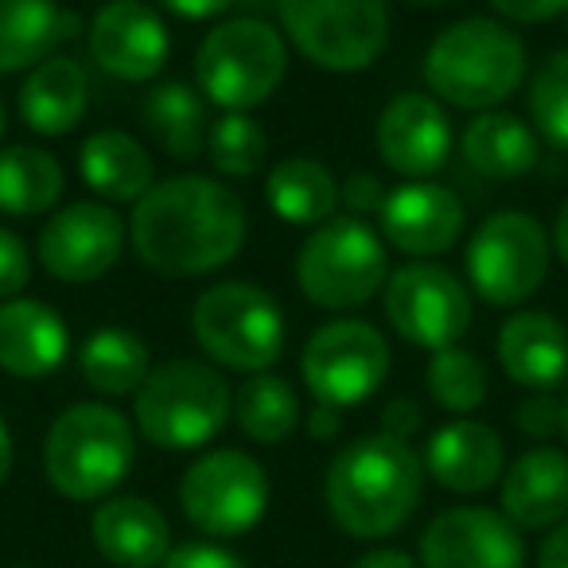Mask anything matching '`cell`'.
Wrapping results in <instances>:
<instances>
[{"mask_svg":"<svg viewBox=\"0 0 568 568\" xmlns=\"http://www.w3.org/2000/svg\"><path fill=\"white\" fill-rule=\"evenodd\" d=\"M560 420H565V402H557L552 394L526 397L518 405V428L534 440H549L560 433Z\"/></svg>","mask_w":568,"mask_h":568,"instance_id":"cell-37","label":"cell"},{"mask_svg":"<svg viewBox=\"0 0 568 568\" xmlns=\"http://www.w3.org/2000/svg\"><path fill=\"white\" fill-rule=\"evenodd\" d=\"M79 32V17L55 0H0V74L40 67Z\"/></svg>","mask_w":568,"mask_h":568,"instance_id":"cell-26","label":"cell"},{"mask_svg":"<svg viewBox=\"0 0 568 568\" xmlns=\"http://www.w3.org/2000/svg\"><path fill=\"white\" fill-rule=\"evenodd\" d=\"M378 222L382 237L394 250L409 253V257H436V253H448L464 237L467 214L452 187L433 180H409L397 183L386 195Z\"/></svg>","mask_w":568,"mask_h":568,"instance_id":"cell-18","label":"cell"},{"mask_svg":"<svg viewBox=\"0 0 568 568\" xmlns=\"http://www.w3.org/2000/svg\"><path fill=\"white\" fill-rule=\"evenodd\" d=\"M87 51L105 74L121 82H152L168 63L172 36L144 0H110L87 28Z\"/></svg>","mask_w":568,"mask_h":568,"instance_id":"cell-16","label":"cell"},{"mask_svg":"<svg viewBox=\"0 0 568 568\" xmlns=\"http://www.w3.org/2000/svg\"><path fill=\"white\" fill-rule=\"evenodd\" d=\"M160 568H245V560L234 557L230 549H222V545L191 541V545H180V549L168 552Z\"/></svg>","mask_w":568,"mask_h":568,"instance_id":"cell-39","label":"cell"},{"mask_svg":"<svg viewBox=\"0 0 568 568\" xmlns=\"http://www.w3.org/2000/svg\"><path fill=\"white\" fill-rule=\"evenodd\" d=\"M565 17H568V12H565Z\"/></svg>","mask_w":568,"mask_h":568,"instance_id":"cell-51","label":"cell"},{"mask_svg":"<svg viewBox=\"0 0 568 568\" xmlns=\"http://www.w3.org/2000/svg\"><path fill=\"white\" fill-rule=\"evenodd\" d=\"M552 253H557V257L565 261V268H568V203L560 206L557 226H552Z\"/></svg>","mask_w":568,"mask_h":568,"instance_id":"cell-46","label":"cell"},{"mask_svg":"<svg viewBox=\"0 0 568 568\" xmlns=\"http://www.w3.org/2000/svg\"><path fill=\"white\" fill-rule=\"evenodd\" d=\"M168 12H175L180 20H211L234 4V0H160Z\"/></svg>","mask_w":568,"mask_h":568,"instance_id":"cell-42","label":"cell"},{"mask_svg":"<svg viewBox=\"0 0 568 568\" xmlns=\"http://www.w3.org/2000/svg\"><path fill=\"white\" fill-rule=\"evenodd\" d=\"M265 203L288 226H324L339 206V180L312 156H288L268 172Z\"/></svg>","mask_w":568,"mask_h":568,"instance_id":"cell-28","label":"cell"},{"mask_svg":"<svg viewBox=\"0 0 568 568\" xmlns=\"http://www.w3.org/2000/svg\"><path fill=\"white\" fill-rule=\"evenodd\" d=\"M541 156V141L521 118L503 110H487L464 129V160L487 180H518L534 172Z\"/></svg>","mask_w":568,"mask_h":568,"instance_id":"cell-27","label":"cell"},{"mask_svg":"<svg viewBox=\"0 0 568 568\" xmlns=\"http://www.w3.org/2000/svg\"><path fill=\"white\" fill-rule=\"evenodd\" d=\"M191 335L214 366L261 374L276 366L288 343L281 304L250 281H219L199 293L191 308Z\"/></svg>","mask_w":568,"mask_h":568,"instance_id":"cell-6","label":"cell"},{"mask_svg":"<svg viewBox=\"0 0 568 568\" xmlns=\"http://www.w3.org/2000/svg\"><path fill=\"white\" fill-rule=\"evenodd\" d=\"M428 394L440 409L456 413V417H467L475 413L490 394V382H487V366L464 347H444L433 351L428 358Z\"/></svg>","mask_w":568,"mask_h":568,"instance_id":"cell-33","label":"cell"},{"mask_svg":"<svg viewBox=\"0 0 568 568\" xmlns=\"http://www.w3.org/2000/svg\"><path fill=\"white\" fill-rule=\"evenodd\" d=\"M537 568H568V518L549 529L537 552Z\"/></svg>","mask_w":568,"mask_h":568,"instance_id":"cell-43","label":"cell"},{"mask_svg":"<svg viewBox=\"0 0 568 568\" xmlns=\"http://www.w3.org/2000/svg\"><path fill=\"white\" fill-rule=\"evenodd\" d=\"M552 242L526 211H495L475 226L464 265L471 288L495 308H518L549 276Z\"/></svg>","mask_w":568,"mask_h":568,"instance_id":"cell-10","label":"cell"},{"mask_svg":"<svg viewBox=\"0 0 568 568\" xmlns=\"http://www.w3.org/2000/svg\"><path fill=\"white\" fill-rule=\"evenodd\" d=\"M63 168L51 152L12 144L0 149V214L36 219L63 199Z\"/></svg>","mask_w":568,"mask_h":568,"instance_id":"cell-31","label":"cell"},{"mask_svg":"<svg viewBox=\"0 0 568 568\" xmlns=\"http://www.w3.org/2000/svg\"><path fill=\"white\" fill-rule=\"evenodd\" d=\"M32 281V253L24 237L0 226V301H17Z\"/></svg>","mask_w":568,"mask_h":568,"instance_id":"cell-36","label":"cell"},{"mask_svg":"<svg viewBox=\"0 0 568 568\" xmlns=\"http://www.w3.org/2000/svg\"><path fill=\"white\" fill-rule=\"evenodd\" d=\"M230 413H234V394L226 378L214 371V363L199 358H172L164 366H152L133 402L141 436L164 452H191L211 444Z\"/></svg>","mask_w":568,"mask_h":568,"instance_id":"cell-5","label":"cell"},{"mask_svg":"<svg viewBox=\"0 0 568 568\" xmlns=\"http://www.w3.org/2000/svg\"><path fill=\"white\" fill-rule=\"evenodd\" d=\"M71 332L63 316L43 301L0 304V371L12 378H48L63 366Z\"/></svg>","mask_w":568,"mask_h":568,"instance_id":"cell-21","label":"cell"},{"mask_svg":"<svg viewBox=\"0 0 568 568\" xmlns=\"http://www.w3.org/2000/svg\"><path fill=\"white\" fill-rule=\"evenodd\" d=\"M136 459V436L125 413L102 402H79L55 417L43 440L48 483L71 503H98L121 487Z\"/></svg>","mask_w":568,"mask_h":568,"instance_id":"cell-4","label":"cell"},{"mask_svg":"<svg viewBox=\"0 0 568 568\" xmlns=\"http://www.w3.org/2000/svg\"><path fill=\"white\" fill-rule=\"evenodd\" d=\"M521 529L490 506H452L420 534V568H521Z\"/></svg>","mask_w":568,"mask_h":568,"instance_id":"cell-15","label":"cell"},{"mask_svg":"<svg viewBox=\"0 0 568 568\" xmlns=\"http://www.w3.org/2000/svg\"><path fill=\"white\" fill-rule=\"evenodd\" d=\"M20 118L32 133L40 136H67L79 129L90 105V82L74 59L51 55L40 67H32L20 87Z\"/></svg>","mask_w":568,"mask_h":568,"instance_id":"cell-25","label":"cell"},{"mask_svg":"<svg viewBox=\"0 0 568 568\" xmlns=\"http://www.w3.org/2000/svg\"><path fill=\"white\" fill-rule=\"evenodd\" d=\"M144 125L152 141L168 152L172 160H195L206 152V98L191 82H160L144 98Z\"/></svg>","mask_w":568,"mask_h":568,"instance_id":"cell-29","label":"cell"},{"mask_svg":"<svg viewBox=\"0 0 568 568\" xmlns=\"http://www.w3.org/2000/svg\"><path fill=\"white\" fill-rule=\"evenodd\" d=\"M206 160L214 172L230 175V180H250L268 160L265 129L250 113H222L206 129Z\"/></svg>","mask_w":568,"mask_h":568,"instance_id":"cell-34","label":"cell"},{"mask_svg":"<svg viewBox=\"0 0 568 568\" xmlns=\"http://www.w3.org/2000/svg\"><path fill=\"white\" fill-rule=\"evenodd\" d=\"M9 475H12V433L4 425V417H0V487L9 483Z\"/></svg>","mask_w":568,"mask_h":568,"instance_id":"cell-47","label":"cell"},{"mask_svg":"<svg viewBox=\"0 0 568 568\" xmlns=\"http://www.w3.org/2000/svg\"><path fill=\"white\" fill-rule=\"evenodd\" d=\"M79 371L90 389L105 397H125L144 386L152 355L144 339L129 327H98L79 351Z\"/></svg>","mask_w":568,"mask_h":568,"instance_id":"cell-30","label":"cell"},{"mask_svg":"<svg viewBox=\"0 0 568 568\" xmlns=\"http://www.w3.org/2000/svg\"><path fill=\"white\" fill-rule=\"evenodd\" d=\"M420 420H425L420 405L409 402V397H397V402H389L386 409H382V433L409 444V436L420 428Z\"/></svg>","mask_w":568,"mask_h":568,"instance_id":"cell-41","label":"cell"},{"mask_svg":"<svg viewBox=\"0 0 568 568\" xmlns=\"http://www.w3.org/2000/svg\"><path fill=\"white\" fill-rule=\"evenodd\" d=\"M526 105L534 118V133L552 149L568 152V48L537 63Z\"/></svg>","mask_w":568,"mask_h":568,"instance_id":"cell-35","label":"cell"},{"mask_svg":"<svg viewBox=\"0 0 568 568\" xmlns=\"http://www.w3.org/2000/svg\"><path fill=\"white\" fill-rule=\"evenodd\" d=\"M284 36L312 67L358 74L389 43V0H276Z\"/></svg>","mask_w":568,"mask_h":568,"instance_id":"cell-9","label":"cell"},{"mask_svg":"<svg viewBox=\"0 0 568 568\" xmlns=\"http://www.w3.org/2000/svg\"><path fill=\"white\" fill-rule=\"evenodd\" d=\"M487 4L510 24H549L568 12V0H487Z\"/></svg>","mask_w":568,"mask_h":568,"instance_id":"cell-40","label":"cell"},{"mask_svg":"<svg viewBox=\"0 0 568 568\" xmlns=\"http://www.w3.org/2000/svg\"><path fill=\"white\" fill-rule=\"evenodd\" d=\"M389 191L382 187V180L374 172H351L347 180L339 183V203H347V211L355 219H366V214H382Z\"/></svg>","mask_w":568,"mask_h":568,"instance_id":"cell-38","label":"cell"},{"mask_svg":"<svg viewBox=\"0 0 568 568\" xmlns=\"http://www.w3.org/2000/svg\"><path fill=\"white\" fill-rule=\"evenodd\" d=\"M498 363L506 378L526 389H557L568 378V332L549 312H514L498 327Z\"/></svg>","mask_w":568,"mask_h":568,"instance_id":"cell-22","label":"cell"},{"mask_svg":"<svg viewBox=\"0 0 568 568\" xmlns=\"http://www.w3.org/2000/svg\"><path fill=\"white\" fill-rule=\"evenodd\" d=\"M420 487H425V459L413 452V444L371 433L351 440L332 459L324 503L343 534L358 541H378L413 518Z\"/></svg>","mask_w":568,"mask_h":568,"instance_id":"cell-2","label":"cell"},{"mask_svg":"<svg viewBox=\"0 0 568 568\" xmlns=\"http://www.w3.org/2000/svg\"><path fill=\"white\" fill-rule=\"evenodd\" d=\"M288 74V48L273 24L257 17L222 20L195 51V87L226 113H250L276 94Z\"/></svg>","mask_w":568,"mask_h":568,"instance_id":"cell-8","label":"cell"},{"mask_svg":"<svg viewBox=\"0 0 568 568\" xmlns=\"http://www.w3.org/2000/svg\"><path fill=\"white\" fill-rule=\"evenodd\" d=\"M234 420L253 444H284L301 425V397L281 374H250L234 394Z\"/></svg>","mask_w":568,"mask_h":568,"instance_id":"cell-32","label":"cell"},{"mask_svg":"<svg viewBox=\"0 0 568 568\" xmlns=\"http://www.w3.org/2000/svg\"><path fill=\"white\" fill-rule=\"evenodd\" d=\"M90 537L113 568H160L172 552L164 510L141 495L105 498L90 518Z\"/></svg>","mask_w":568,"mask_h":568,"instance_id":"cell-20","label":"cell"},{"mask_svg":"<svg viewBox=\"0 0 568 568\" xmlns=\"http://www.w3.org/2000/svg\"><path fill=\"white\" fill-rule=\"evenodd\" d=\"M79 175L102 203H141L156 183V164L136 136L121 129H98L79 149Z\"/></svg>","mask_w":568,"mask_h":568,"instance_id":"cell-24","label":"cell"},{"mask_svg":"<svg viewBox=\"0 0 568 568\" xmlns=\"http://www.w3.org/2000/svg\"><path fill=\"white\" fill-rule=\"evenodd\" d=\"M560 433H565V440H568V397H565V420H560Z\"/></svg>","mask_w":568,"mask_h":568,"instance_id":"cell-48","label":"cell"},{"mask_svg":"<svg viewBox=\"0 0 568 568\" xmlns=\"http://www.w3.org/2000/svg\"><path fill=\"white\" fill-rule=\"evenodd\" d=\"M382 301L394 332L413 347H459V339L471 332V296L464 281L428 261H413L389 273Z\"/></svg>","mask_w":568,"mask_h":568,"instance_id":"cell-13","label":"cell"},{"mask_svg":"<svg viewBox=\"0 0 568 568\" xmlns=\"http://www.w3.org/2000/svg\"><path fill=\"white\" fill-rule=\"evenodd\" d=\"M389 261L386 242L366 219L335 214L308 234L296 253V284L316 308L347 312L363 308L386 288Z\"/></svg>","mask_w":568,"mask_h":568,"instance_id":"cell-7","label":"cell"},{"mask_svg":"<svg viewBox=\"0 0 568 568\" xmlns=\"http://www.w3.org/2000/svg\"><path fill=\"white\" fill-rule=\"evenodd\" d=\"M0 133H4V105H0Z\"/></svg>","mask_w":568,"mask_h":568,"instance_id":"cell-50","label":"cell"},{"mask_svg":"<svg viewBox=\"0 0 568 568\" xmlns=\"http://www.w3.org/2000/svg\"><path fill=\"white\" fill-rule=\"evenodd\" d=\"M506 464V444L490 425L459 417L436 428L425 448V471L452 495H483L498 483Z\"/></svg>","mask_w":568,"mask_h":568,"instance_id":"cell-19","label":"cell"},{"mask_svg":"<svg viewBox=\"0 0 568 568\" xmlns=\"http://www.w3.org/2000/svg\"><path fill=\"white\" fill-rule=\"evenodd\" d=\"M339 425H343V417H339V409H332V405L316 402V409L308 413V433L316 436V440H335V436H339Z\"/></svg>","mask_w":568,"mask_h":568,"instance_id":"cell-44","label":"cell"},{"mask_svg":"<svg viewBox=\"0 0 568 568\" xmlns=\"http://www.w3.org/2000/svg\"><path fill=\"white\" fill-rule=\"evenodd\" d=\"M180 510L206 537H242L265 518V467L237 448L199 456L180 479Z\"/></svg>","mask_w":568,"mask_h":568,"instance_id":"cell-12","label":"cell"},{"mask_svg":"<svg viewBox=\"0 0 568 568\" xmlns=\"http://www.w3.org/2000/svg\"><path fill=\"white\" fill-rule=\"evenodd\" d=\"M529 74L526 43L503 20L467 17L448 24L425 51V87L456 110H498Z\"/></svg>","mask_w":568,"mask_h":568,"instance_id":"cell-3","label":"cell"},{"mask_svg":"<svg viewBox=\"0 0 568 568\" xmlns=\"http://www.w3.org/2000/svg\"><path fill=\"white\" fill-rule=\"evenodd\" d=\"M374 144L389 172L405 180H428L448 164L452 121L433 94H397L378 113Z\"/></svg>","mask_w":568,"mask_h":568,"instance_id":"cell-17","label":"cell"},{"mask_svg":"<svg viewBox=\"0 0 568 568\" xmlns=\"http://www.w3.org/2000/svg\"><path fill=\"white\" fill-rule=\"evenodd\" d=\"M503 514L518 529H552L568 518V452L529 448L503 475Z\"/></svg>","mask_w":568,"mask_h":568,"instance_id":"cell-23","label":"cell"},{"mask_svg":"<svg viewBox=\"0 0 568 568\" xmlns=\"http://www.w3.org/2000/svg\"><path fill=\"white\" fill-rule=\"evenodd\" d=\"M409 4H448V0H409Z\"/></svg>","mask_w":568,"mask_h":568,"instance_id":"cell-49","label":"cell"},{"mask_svg":"<svg viewBox=\"0 0 568 568\" xmlns=\"http://www.w3.org/2000/svg\"><path fill=\"white\" fill-rule=\"evenodd\" d=\"M351 568H417V560L402 549H374L366 557H358Z\"/></svg>","mask_w":568,"mask_h":568,"instance_id":"cell-45","label":"cell"},{"mask_svg":"<svg viewBox=\"0 0 568 568\" xmlns=\"http://www.w3.org/2000/svg\"><path fill=\"white\" fill-rule=\"evenodd\" d=\"M125 237V219L110 203H71L43 222L36 257L55 281L94 284L121 261Z\"/></svg>","mask_w":568,"mask_h":568,"instance_id":"cell-14","label":"cell"},{"mask_svg":"<svg viewBox=\"0 0 568 568\" xmlns=\"http://www.w3.org/2000/svg\"><path fill=\"white\" fill-rule=\"evenodd\" d=\"M133 253L168 281L206 276L245 245V203L211 175H172L149 187L129 219Z\"/></svg>","mask_w":568,"mask_h":568,"instance_id":"cell-1","label":"cell"},{"mask_svg":"<svg viewBox=\"0 0 568 568\" xmlns=\"http://www.w3.org/2000/svg\"><path fill=\"white\" fill-rule=\"evenodd\" d=\"M389 374V343L366 320H332L301 351V378L320 405L355 409L371 402Z\"/></svg>","mask_w":568,"mask_h":568,"instance_id":"cell-11","label":"cell"}]
</instances>
